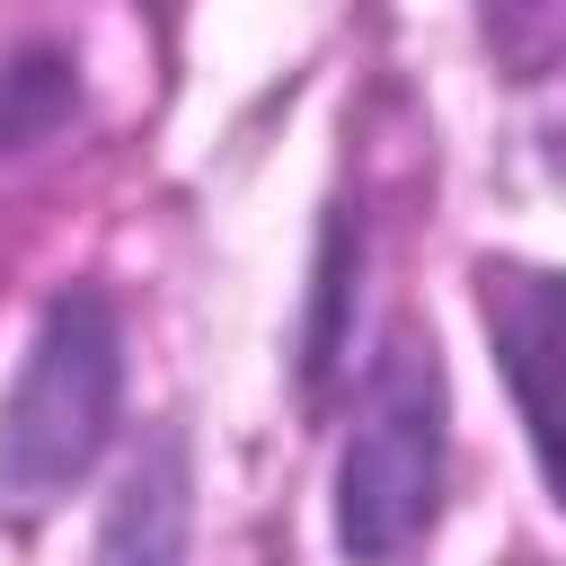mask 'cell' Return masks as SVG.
<instances>
[{
	"label": "cell",
	"mask_w": 566,
	"mask_h": 566,
	"mask_svg": "<svg viewBox=\"0 0 566 566\" xmlns=\"http://www.w3.org/2000/svg\"><path fill=\"white\" fill-rule=\"evenodd\" d=\"M71 115V62L62 53H27L0 80V150H27L35 133H53Z\"/></svg>",
	"instance_id": "5b68a950"
},
{
	"label": "cell",
	"mask_w": 566,
	"mask_h": 566,
	"mask_svg": "<svg viewBox=\"0 0 566 566\" xmlns=\"http://www.w3.org/2000/svg\"><path fill=\"white\" fill-rule=\"evenodd\" d=\"M115 398H124V327L106 292L71 283L53 292L18 363V389L0 407V478L18 495H62L71 478H88V460L115 433Z\"/></svg>",
	"instance_id": "7a4b0ae2"
},
{
	"label": "cell",
	"mask_w": 566,
	"mask_h": 566,
	"mask_svg": "<svg viewBox=\"0 0 566 566\" xmlns=\"http://www.w3.org/2000/svg\"><path fill=\"white\" fill-rule=\"evenodd\" d=\"M478 310H486L504 389L522 407V433L539 451V478L566 504V274L557 265H478Z\"/></svg>",
	"instance_id": "3957f363"
},
{
	"label": "cell",
	"mask_w": 566,
	"mask_h": 566,
	"mask_svg": "<svg viewBox=\"0 0 566 566\" xmlns=\"http://www.w3.org/2000/svg\"><path fill=\"white\" fill-rule=\"evenodd\" d=\"M433 495H442V363L433 345L389 336L336 451V548L354 566H389L433 522Z\"/></svg>",
	"instance_id": "6da1fadb"
},
{
	"label": "cell",
	"mask_w": 566,
	"mask_h": 566,
	"mask_svg": "<svg viewBox=\"0 0 566 566\" xmlns=\"http://www.w3.org/2000/svg\"><path fill=\"white\" fill-rule=\"evenodd\" d=\"M97 566H186V442L150 433L97 522Z\"/></svg>",
	"instance_id": "277c9868"
}]
</instances>
